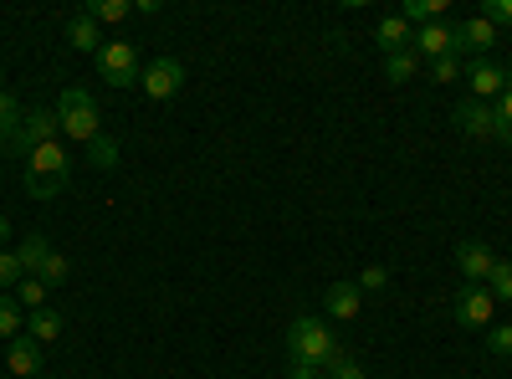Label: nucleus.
<instances>
[{"mask_svg":"<svg viewBox=\"0 0 512 379\" xmlns=\"http://www.w3.org/2000/svg\"><path fill=\"white\" fill-rule=\"evenodd\" d=\"M287 354H292V364H308V369H328L338 354V339H333V328L323 323V318H297L292 328H287Z\"/></svg>","mask_w":512,"mask_h":379,"instance_id":"nucleus-1","label":"nucleus"},{"mask_svg":"<svg viewBox=\"0 0 512 379\" xmlns=\"http://www.w3.org/2000/svg\"><path fill=\"white\" fill-rule=\"evenodd\" d=\"M57 123H62V134L77 139V144H93L103 139V123H98V103L88 88H62L57 98Z\"/></svg>","mask_w":512,"mask_h":379,"instance_id":"nucleus-2","label":"nucleus"},{"mask_svg":"<svg viewBox=\"0 0 512 379\" xmlns=\"http://www.w3.org/2000/svg\"><path fill=\"white\" fill-rule=\"evenodd\" d=\"M67 175H72L67 149H62V144H41V149L31 154V164H26V190H31L36 200H52V195L67 185Z\"/></svg>","mask_w":512,"mask_h":379,"instance_id":"nucleus-3","label":"nucleus"},{"mask_svg":"<svg viewBox=\"0 0 512 379\" xmlns=\"http://www.w3.org/2000/svg\"><path fill=\"white\" fill-rule=\"evenodd\" d=\"M98 72H103L108 88H134V82L144 77V62H139V52H134V41H103Z\"/></svg>","mask_w":512,"mask_h":379,"instance_id":"nucleus-4","label":"nucleus"},{"mask_svg":"<svg viewBox=\"0 0 512 379\" xmlns=\"http://www.w3.org/2000/svg\"><path fill=\"white\" fill-rule=\"evenodd\" d=\"M57 134H62L57 113H47V108H41V113H26V118H21V129H16V134L6 139V149H11V154H26V159H31V154H36L41 144H57Z\"/></svg>","mask_w":512,"mask_h":379,"instance_id":"nucleus-5","label":"nucleus"},{"mask_svg":"<svg viewBox=\"0 0 512 379\" xmlns=\"http://www.w3.org/2000/svg\"><path fill=\"white\" fill-rule=\"evenodd\" d=\"M139 88L154 98V103H164V98H175L180 88H185V67L175 62V57H154L149 67H144V77H139Z\"/></svg>","mask_w":512,"mask_h":379,"instance_id":"nucleus-6","label":"nucleus"},{"mask_svg":"<svg viewBox=\"0 0 512 379\" xmlns=\"http://www.w3.org/2000/svg\"><path fill=\"white\" fill-rule=\"evenodd\" d=\"M492 318H497V303H492L487 287H461L456 292V323L461 328H492Z\"/></svg>","mask_w":512,"mask_h":379,"instance_id":"nucleus-7","label":"nucleus"},{"mask_svg":"<svg viewBox=\"0 0 512 379\" xmlns=\"http://www.w3.org/2000/svg\"><path fill=\"white\" fill-rule=\"evenodd\" d=\"M492 262H497V257H492L487 241H461V246H456V272H461L466 287H482L487 272H492Z\"/></svg>","mask_w":512,"mask_h":379,"instance_id":"nucleus-8","label":"nucleus"},{"mask_svg":"<svg viewBox=\"0 0 512 379\" xmlns=\"http://www.w3.org/2000/svg\"><path fill=\"white\" fill-rule=\"evenodd\" d=\"M410 52L415 57H451L456 52V26H446V21H431V26H420L415 31V41H410Z\"/></svg>","mask_w":512,"mask_h":379,"instance_id":"nucleus-9","label":"nucleus"},{"mask_svg":"<svg viewBox=\"0 0 512 379\" xmlns=\"http://www.w3.org/2000/svg\"><path fill=\"white\" fill-rule=\"evenodd\" d=\"M497 41H502V36H497L492 21H482V16H477V21H461V26H456V57H461V52H472V57L482 62V57L497 47Z\"/></svg>","mask_w":512,"mask_h":379,"instance_id":"nucleus-10","label":"nucleus"},{"mask_svg":"<svg viewBox=\"0 0 512 379\" xmlns=\"http://www.w3.org/2000/svg\"><path fill=\"white\" fill-rule=\"evenodd\" d=\"M451 123H456V129H461L466 139H492V103L466 98V103H456Z\"/></svg>","mask_w":512,"mask_h":379,"instance_id":"nucleus-11","label":"nucleus"},{"mask_svg":"<svg viewBox=\"0 0 512 379\" xmlns=\"http://www.w3.org/2000/svg\"><path fill=\"white\" fill-rule=\"evenodd\" d=\"M466 82H472V98L477 103H487V98H502V88H507V67H497V62H472V72H466Z\"/></svg>","mask_w":512,"mask_h":379,"instance_id":"nucleus-12","label":"nucleus"},{"mask_svg":"<svg viewBox=\"0 0 512 379\" xmlns=\"http://www.w3.org/2000/svg\"><path fill=\"white\" fill-rule=\"evenodd\" d=\"M6 369L21 374V379H36L41 374V344L31 339V333H21V339L6 344Z\"/></svg>","mask_w":512,"mask_h":379,"instance_id":"nucleus-13","label":"nucleus"},{"mask_svg":"<svg viewBox=\"0 0 512 379\" xmlns=\"http://www.w3.org/2000/svg\"><path fill=\"white\" fill-rule=\"evenodd\" d=\"M359 303H364V292H359V282H333V287L323 292V308H328V318H338V323H349V318H359Z\"/></svg>","mask_w":512,"mask_h":379,"instance_id":"nucleus-14","label":"nucleus"},{"mask_svg":"<svg viewBox=\"0 0 512 379\" xmlns=\"http://www.w3.org/2000/svg\"><path fill=\"white\" fill-rule=\"evenodd\" d=\"M374 41H379V52L384 57H395V52H410V41H415V26L405 16H384L374 26Z\"/></svg>","mask_w":512,"mask_h":379,"instance_id":"nucleus-15","label":"nucleus"},{"mask_svg":"<svg viewBox=\"0 0 512 379\" xmlns=\"http://www.w3.org/2000/svg\"><path fill=\"white\" fill-rule=\"evenodd\" d=\"M67 41H72V52H103V31H98V21L88 11H77L67 21Z\"/></svg>","mask_w":512,"mask_h":379,"instance_id":"nucleus-16","label":"nucleus"},{"mask_svg":"<svg viewBox=\"0 0 512 379\" xmlns=\"http://www.w3.org/2000/svg\"><path fill=\"white\" fill-rule=\"evenodd\" d=\"M26 328H31L36 344H57V339H62V313H57V308H41V313H31Z\"/></svg>","mask_w":512,"mask_h":379,"instance_id":"nucleus-17","label":"nucleus"},{"mask_svg":"<svg viewBox=\"0 0 512 379\" xmlns=\"http://www.w3.org/2000/svg\"><path fill=\"white\" fill-rule=\"evenodd\" d=\"M16 257H21L26 277H36V272H41V262L52 257V241H47V236H26V241H21V251H16Z\"/></svg>","mask_w":512,"mask_h":379,"instance_id":"nucleus-18","label":"nucleus"},{"mask_svg":"<svg viewBox=\"0 0 512 379\" xmlns=\"http://www.w3.org/2000/svg\"><path fill=\"white\" fill-rule=\"evenodd\" d=\"M21 328H26V318H21V303L11 298V292H0V339H21Z\"/></svg>","mask_w":512,"mask_h":379,"instance_id":"nucleus-19","label":"nucleus"},{"mask_svg":"<svg viewBox=\"0 0 512 379\" xmlns=\"http://www.w3.org/2000/svg\"><path fill=\"white\" fill-rule=\"evenodd\" d=\"M482 287L492 292V303H512V262H502V257H497Z\"/></svg>","mask_w":512,"mask_h":379,"instance_id":"nucleus-20","label":"nucleus"},{"mask_svg":"<svg viewBox=\"0 0 512 379\" xmlns=\"http://www.w3.org/2000/svg\"><path fill=\"white\" fill-rule=\"evenodd\" d=\"M492 139L512 144V88H502V98L492 103Z\"/></svg>","mask_w":512,"mask_h":379,"instance_id":"nucleus-21","label":"nucleus"},{"mask_svg":"<svg viewBox=\"0 0 512 379\" xmlns=\"http://www.w3.org/2000/svg\"><path fill=\"white\" fill-rule=\"evenodd\" d=\"M11 298H16L21 308L41 313V308H47V282H41V277H21V287L11 292Z\"/></svg>","mask_w":512,"mask_h":379,"instance_id":"nucleus-22","label":"nucleus"},{"mask_svg":"<svg viewBox=\"0 0 512 379\" xmlns=\"http://www.w3.org/2000/svg\"><path fill=\"white\" fill-rule=\"evenodd\" d=\"M82 11H88L98 26H113V21H123L128 11H134V6H128V0H88Z\"/></svg>","mask_w":512,"mask_h":379,"instance_id":"nucleus-23","label":"nucleus"},{"mask_svg":"<svg viewBox=\"0 0 512 379\" xmlns=\"http://www.w3.org/2000/svg\"><path fill=\"white\" fill-rule=\"evenodd\" d=\"M441 11H446V0H405V11H400V16H405L410 26H431Z\"/></svg>","mask_w":512,"mask_h":379,"instance_id":"nucleus-24","label":"nucleus"},{"mask_svg":"<svg viewBox=\"0 0 512 379\" xmlns=\"http://www.w3.org/2000/svg\"><path fill=\"white\" fill-rule=\"evenodd\" d=\"M21 277H26L21 257H16V251H0V292H16V287H21Z\"/></svg>","mask_w":512,"mask_h":379,"instance_id":"nucleus-25","label":"nucleus"},{"mask_svg":"<svg viewBox=\"0 0 512 379\" xmlns=\"http://www.w3.org/2000/svg\"><path fill=\"white\" fill-rule=\"evenodd\" d=\"M16 129H21V103L0 88V139H11Z\"/></svg>","mask_w":512,"mask_h":379,"instance_id":"nucleus-26","label":"nucleus"},{"mask_svg":"<svg viewBox=\"0 0 512 379\" xmlns=\"http://www.w3.org/2000/svg\"><path fill=\"white\" fill-rule=\"evenodd\" d=\"M67 272H72V267H67V257H62V251H52V257L41 262V272H36V277L47 282V287H62V282H67Z\"/></svg>","mask_w":512,"mask_h":379,"instance_id":"nucleus-27","label":"nucleus"},{"mask_svg":"<svg viewBox=\"0 0 512 379\" xmlns=\"http://www.w3.org/2000/svg\"><path fill=\"white\" fill-rule=\"evenodd\" d=\"M415 67H420V57H415V52H395L384 72H390V82H410V77H415Z\"/></svg>","mask_w":512,"mask_h":379,"instance_id":"nucleus-28","label":"nucleus"},{"mask_svg":"<svg viewBox=\"0 0 512 379\" xmlns=\"http://www.w3.org/2000/svg\"><path fill=\"white\" fill-rule=\"evenodd\" d=\"M323 379H364V369H359V359H354V354H338V359L323 369Z\"/></svg>","mask_w":512,"mask_h":379,"instance_id":"nucleus-29","label":"nucleus"},{"mask_svg":"<svg viewBox=\"0 0 512 379\" xmlns=\"http://www.w3.org/2000/svg\"><path fill=\"white\" fill-rule=\"evenodd\" d=\"M487 349H492L497 359H512V323H502V328H487Z\"/></svg>","mask_w":512,"mask_h":379,"instance_id":"nucleus-30","label":"nucleus"},{"mask_svg":"<svg viewBox=\"0 0 512 379\" xmlns=\"http://www.w3.org/2000/svg\"><path fill=\"white\" fill-rule=\"evenodd\" d=\"M482 21H492V26H512V0H482Z\"/></svg>","mask_w":512,"mask_h":379,"instance_id":"nucleus-31","label":"nucleus"},{"mask_svg":"<svg viewBox=\"0 0 512 379\" xmlns=\"http://www.w3.org/2000/svg\"><path fill=\"white\" fill-rule=\"evenodd\" d=\"M431 77H436V82H456V77H461V57H456V52H451V57H436V62H431Z\"/></svg>","mask_w":512,"mask_h":379,"instance_id":"nucleus-32","label":"nucleus"},{"mask_svg":"<svg viewBox=\"0 0 512 379\" xmlns=\"http://www.w3.org/2000/svg\"><path fill=\"white\" fill-rule=\"evenodd\" d=\"M384 282H390V272H384V267H364L359 272V292H384Z\"/></svg>","mask_w":512,"mask_h":379,"instance_id":"nucleus-33","label":"nucleus"},{"mask_svg":"<svg viewBox=\"0 0 512 379\" xmlns=\"http://www.w3.org/2000/svg\"><path fill=\"white\" fill-rule=\"evenodd\" d=\"M88 149H93V159H98V164H103V170H113V164H118V149H113V144H108V139H93V144H88Z\"/></svg>","mask_w":512,"mask_h":379,"instance_id":"nucleus-34","label":"nucleus"},{"mask_svg":"<svg viewBox=\"0 0 512 379\" xmlns=\"http://www.w3.org/2000/svg\"><path fill=\"white\" fill-rule=\"evenodd\" d=\"M287 379H323V369H308V364H292Z\"/></svg>","mask_w":512,"mask_h":379,"instance_id":"nucleus-35","label":"nucleus"},{"mask_svg":"<svg viewBox=\"0 0 512 379\" xmlns=\"http://www.w3.org/2000/svg\"><path fill=\"white\" fill-rule=\"evenodd\" d=\"M6 241H11V221H6V216H0V246H6Z\"/></svg>","mask_w":512,"mask_h":379,"instance_id":"nucleus-36","label":"nucleus"}]
</instances>
